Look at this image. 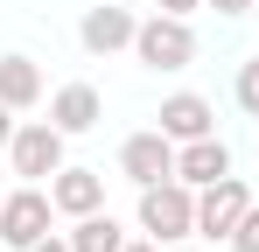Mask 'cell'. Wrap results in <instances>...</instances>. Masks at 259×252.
Masks as SVG:
<instances>
[{"mask_svg":"<svg viewBox=\"0 0 259 252\" xmlns=\"http://www.w3.org/2000/svg\"><path fill=\"white\" fill-rule=\"evenodd\" d=\"M42 98V70L28 63V56H0V105H35Z\"/></svg>","mask_w":259,"mask_h":252,"instance_id":"7c38bea8","label":"cell"},{"mask_svg":"<svg viewBox=\"0 0 259 252\" xmlns=\"http://www.w3.org/2000/svg\"><path fill=\"white\" fill-rule=\"evenodd\" d=\"M28 252H70V238H35Z\"/></svg>","mask_w":259,"mask_h":252,"instance_id":"e0dca14e","label":"cell"},{"mask_svg":"<svg viewBox=\"0 0 259 252\" xmlns=\"http://www.w3.org/2000/svg\"><path fill=\"white\" fill-rule=\"evenodd\" d=\"M0 147H14V105H0Z\"/></svg>","mask_w":259,"mask_h":252,"instance_id":"2e32d148","label":"cell"},{"mask_svg":"<svg viewBox=\"0 0 259 252\" xmlns=\"http://www.w3.org/2000/svg\"><path fill=\"white\" fill-rule=\"evenodd\" d=\"M49 119L63 126V133H91V126L105 119V98H98L91 84H63V91L49 98Z\"/></svg>","mask_w":259,"mask_h":252,"instance_id":"30bf717a","label":"cell"},{"mask_svg":"<svg viewBox=\"0 0 259 252\" xmlns=\"http://www.w3.org/2000/svg\"><path fill=\"white\" fill-rule=\"evenodd\" d=\"M175 252H189V245H175Z\"/></svg>","mask_w":259,"mask_h":252,"instance_id":"44dd1931","label":"cell"},{"mask_svg":"<svg viewBox=\"0 0 259 252\" xmlns=\"http://www.w3.org/2000/svg\"><path fill=\"white\" fill-rule=\"evenodd\" d=\"M238 105L259 119V63H245V70H238Z\"/></svg>","mask_w":259,"mask_h":252,"instance_id":"9a60e30c","label":"cell"},{"mask_svg":"<svg viewBox=\"0 0 259 252\" xmlns=\"http://www.w3.org/2000/svg\"><path fill=\"white\" fill-rule=\"evenodd\" d=\"M133 56H140L147 70H182V63L196 56V35H189V21H182V14H154V21H140Z\"/></svg>","mask_w":259,"mask_h":252,"instance_id":"7a4b0ae2","label":"cell"},{"mask_svg":"<svg viewBox=\"0 0 259 252\" xmlns=\"http://www.w3.org/2000/svg\"><path fill=\"white\" fill-rule=\"evenodd\" d=\"M70 252H126V231L91 210V217H77V231H70Z\"/></svg>","mask_w":259,"mask_h":252,"instance_id":"4fadbf2b","label":"cell"},{"mask_svg":"<svg viewBox=\"0 0 259 252\" xmlns=\"http://www.w3.org/2000/svg\"><path fill=\"white\" fill-rule=\"evenodd\" d=\"M161 133H168V140H203V133H217L210 126V98H196V91L161 98Z\"/></svg>","mask_w":259,"mask_h":252,"instance_id":"8fae6325","label":"cell"},{"mask_svg":"<svg viewBox=\"0 0 259 252\" xmlns=\"http://www.w3.org/2000/svg\"><path fill=\"white\" fill-rule=\"evenodd\" d=\"M175 175H182L189 189H210V182H224V175H231V147H224L217 133L182 140V147H175Z\"/></svg>","mask_w":259,"mask_h":252,"instance_id":"52a82bcc","label":"cell"},{"mask_svg":"<svg viewBox=\"0 0 259 252\" xmlns=\"http://www.w3.org/2000/svg\"><path fill=\"white\" fill-rule=\"evenodd\" d=\"M140 231L154 238V245H182L189 231H196V189L168 175V182H147L140 189Z\"/></svg>","mask_w":259,"mask_h":252,"instance_id":"6da1fadb","label":"cell"},{"mask_svg":"<svg viewBox=\"0 0 259 252\" xmlns=\"http://www.w3.org/2000/svg\"><path fill=\"white\" fill-rule=\"evenodd\" d=\"M217 14H245V7H252V0H210Z\"/></svg>","mask_w":259,"mask_h":252,"instance_id":"ac0fdd59","label":"cell"},{"mask_svg":"<svg viewBox=\"0 0 259 252\" xmlns=\"http://www.w3.org/2000/svg\"><path fill=\"white\" fill-rule=\"evenodd\" d=\"M154 7H161V14H189L196 0H154Z\"/></svg>","mask_w":259,"mask_h":252,"instance_id":"d6986e66","label":"cell"},{"mask_svg":"<svg viewBox=\"0 0 259 252\" xmlns=\"http://www.w3.org/2000/svg\"><path fill=\"white\" fill-rule=\"evenodd\" d=\"M126 252H161V245H126Z\"/></svg>","mask_w":259,"mask_h":252,"instance_id":"ffe728a7","label":"cell"},{"mask_svg":"<svg viewBox=\"0 0 259 252\" xmlns=\"http://www.w3.org/2000/svg\"><path fill=\"white\" fill-rule=\"evenodd\" d=\"M77 35H84V49H91V56H112V49H133V35H140V21H133L126 7H91Z\"/></svg>","mask_w":259,"mask_h":252,"instance_id":"ba28073f","label":"cell"},{"mask_svg":"<svg viewBox=\"0 0 259 252\" xmlns=\"http://www.w3.org/2000/svg\"><path fill=\"white\" fill-rule=\"evenodd\" d=\"M49 196H56L63 217H91V210L105 203V182H98L91 168H56V175H49Z\"/></svg>","mask_w":259,"mask_h":252,"instance_id":"9c48e42d","label":"cell"},{"mask_svg":"<svg viewBox=\"0 0 259 252\" xmlns=\"http://www.w3.org/2000/svg\"><path fill=\"white\" fill-rule=\"evenodd\" d=\"M49 217H56V196H42V189L28 182V189L0 196V238H7L14 252H28L35 238H49Z\"/></svg>","mask_w":259,"mask_h":252,"instance_id":"3957f363","label":"cell"},{"mask_svg":"<svg viewBox=\"0 0 259 252\" xmlns=\"http://www.w3.org/2000/svg\"><path fill=\"white\" fill-rule=\"evenodd\" d=\"M231 245H238V252H259V203L245 210V217H238V231H231Z\"/></svg>","mask_w":259,"mask_h":252,"instance_id":"5bb4252c","label":"cell"},{"mask_svg":"<svg viewBox=\"0 0 259 252\" xmlns=\"http://www.w3.org/2000/svg\"><path fill=\"white\" fill-rule=\"evenodd\" d=\"M119 175L140 182V189H147V182H168L175 175V140L161 133V126H154V133H133L126 147H119Z\"/></svg>","mask_w":259,"mask_h":252,"instance_id":"8992f818","label":"cell"},{"mask_svg":"<svg viewBox=\"0 0 259 252\" xmlns=\"http://www.w3.org/2000/svg\"><path fill=\"white\" fill-rule=\"evenodd\" d=\"M245 210H252V189H245L238 175H224V182H210V189L196 196V231H203V238H231Z\"/></svg>","mask_w":259,"mask_h":252,"instance_id":"5b68a950","label":"cell"},{"mask_svg":"<svg viewBox=\"0 0 259 252\" xmlns=\"http://www.w3.org/2000/svg\"><path fill=\"white\" fill-rule=\"evenodd\" d=\"M63 140H70V133H63L56 119L14 126V147H7V154H14V175H28V182H42V175H56V168H63Z\"/></svg>","mask_w":259,"mask_h":252,"instance_id":"277c9868","label":"cell"}]
</instances>
